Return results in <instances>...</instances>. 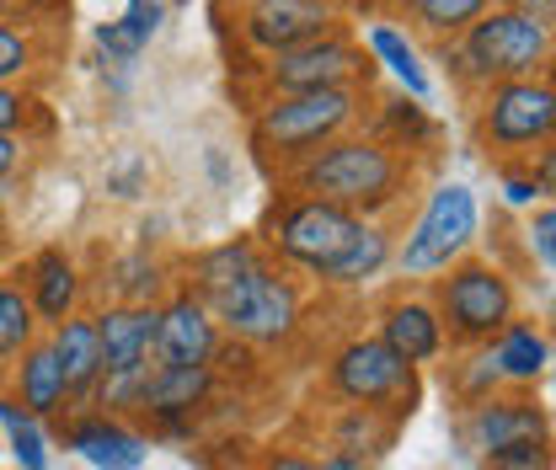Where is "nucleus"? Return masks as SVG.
Wrapping results in <instances>:
<instances>
[{
  "instance_id": "58836bf2",
  "label": "nucleus",
  "mask_w": 556,
  "mask_h": 470,
  "mask_svg": "<svg viewBox=\"0 0 556 470\" xmlns=\"http://www.w3.org/2000/svg\"><path fill=\"white\" fill-rule=\"evenodd\" d=\"M27 166V139L22 135H0V188L16 182V172Z\"/></svg>"
},
{
  "instance_id": "37998d69",
  "label": "nucleus",
  "mask_w": 556,
  "mask_h": 470,
  "mask_svg": "<svg viewBox=\"0 0 556 470\" xmlns=\"http://www.w3.org/2000/svg\"><path fill=\"white\" fill-rule=\"evenodd\" d=\"M0 246H5V219H0Z\"/></svg>"
},
{
  "instance_id": "6ab92c4d",
  "label": "nucleus",
  "mask_w": 556,
  "mask_h": 470,
  "mask_svg": "<svg viewBox=\"0 0 556 470\" xmlns=\"http://www.w3.org/2000/svg\"><path fill=\"white\" fill-rule=\"evenodd\" d=\"M49 336V347H54V358H60V369H65V396H70V411H86L91 396H97V385H102V336H97V316L91 310H80V316H70L60 321Z\"/></svg>"
},
{
  "instance_id": "a878e982",
  "label": "nucleus",
  "mask_w": 556,
  "mask_h": 470,
  "mask_svg": "<svg viewBox=\"0 0 556 470\" xmlns=\"http://www.w3.org/2000/svg\"><path fill=\"white\" fill-rule=\"evenodd\" d=\"M364 43H369V60L391 69V75H396V86H402L413 102H422V97L433 91V75H428L422 54H417V43L402 33V27H391V22H369Z\"/></svg>"
},
{
  "instance_id": "2eb2a0df",
  "label": "nucleus",
  "mask_w": 556,
  "mask_h": 470,
  "mask_svg": "<svg viewBox=\"0 0 556 470\" xmlns=\"http://www.w3.org/2000/svg\"><path fill=\"white\" fill-rule=\"evenodd\" d=\"M54 439L91 470H144V460H150L144 428H135L129 417H108V411H70V417H60Z\"/></svg>"
},
{
  "instance_id": "a19ab883",
  "label": "nucleus",
  "mask_w": 556,
  "mask_h": 470,
  "mask_svg": "<svg viewBox=\"0 0 556 470\" xmlns=\"http://www.w3.org/2000/svg\"><path fill=\"white\" fill-rule=\"evenodd\" d=\"M316 466H321V470H380V460H369V455H353V449H327V444H321Z\"/></svg>"
},
{
  "instance_id": "f257e3e1",
  "label": "nucleus",
  "mask_w": 556,
  "mask_h": 470,
  "mask_svg": "<svg viewBox=\"0 0 556 470\" xmlns=\"http://www.w3.org/2000/svg\"><path fill=\"white\" fill-rule=\"evenodd\" d=\"M413 177L417 172L407 161V150H396L391 139L343 135L332 144H321L316 155H305L300 166H289L278 182H283V193L338 203V208L358 214V219H386V214H396L407 203Z\"/></svg>"
},
{
  "instance_id": "a211bd4d",
  "label": "nucleus",
  "mask_w": 556,
  "mask_h": 470,
  "mask_svg": "<svg viewBox=\"0 0 556 470\" xmlns=\"http://www.w3.org/2000/svg\"><path fill=\"white\" fill-rule=\"evenodd\" d=\"M97 336H102V374L113 369H150L155 364V332L161 305H97Z\"/></svg>"
},
{
  "instance_id": "412c9836",
  "label": "nucleus",
  "mask_w": 556,
  "mask_h": 470,
  "mask_svg": "<svg viewBox=\"0 0 556 470\" xmlns=\"http://www.w3.org/2000/svg\"><path fill=\"white\" fill-rule=\"evenodd\" d=\"M391 268H396V230L386 219H364L358 236L316 272V283L321 289H369L375 278H386Z\"/></svg>"
},
{
  "instance_id": "6e6552de",
  "label": "nucleus",
  "mask_w": 556,
  "mask_h": 470,
  "mask_svg": "<svg viewBox=\"0 0 556 470\" xmlns=\"http://www.w3.org/2000/svg\"><path fill=\"white\" fill-rule=\"evenodd\" d=\"M477 139L497 161H530L556 139V80H497L477 102Z\"/></svg>"
},
{
  "instance_id": "c756f323",
  "label": "nucleus",
  "mask_w": 556,
  "mask_h": 470,
  "mask_svg": "<svg viewBox=\"0 0 556 470\" xmlns=\"http://www.w3.org/2000/svg\"><path fill=\"white\" fill-rule=\"evenodd\" d=\"M486 11H492V0H417L413 5L417 27L433 33V38H460V33H471Z\"/></svg>"
},
{
  "instance_id": "aec40b11",
  "label": "nucleus",
  "mask_w": 556,
  "mask_h": 470,
  "mask_svg": "<svg viewBox=\"0 0 556 470\" xmlns=\"http://www.w3.org/2000/svg\"><path fill=\"white\" fill-rule=\"evenodd\" d=\"M0 391L22 406L27 417H38V422H60V417H70L65 369H60V358H54L49 336H38V342L22 353V364L5 374V385H0Z\"/></svg>"
},
{
  "instance_id": "ddd939ff",
  "label": "nucleus",
  "mask_w": 556,
  "mask_h": 470,
  "mask_svg": "<svg viewBox=\"0 0 556 470\" xmlns=\"http://www.w3.org/2000/svg\"><path fill=\"white\" fill-rule=\"evenodd\" d=\"M460 444L482 460V455H497V449H514V444H546L552 439V417L546 406L535 402L530 391H497L486 402H471L455 422Z\"/></svg>"
},
{
  "instance_id": "0eeeda50",
  "label": "nucleus",
  "mask_w": 556,
  "mask_h": 470,
  "mask_svg": "<svg viewBox=\"0 0 556 470\" xmlns=\"http://www.w3.org/2000/svg\"><path fill=\"white\" fill-rule=\"evenodd\" d=\"M477 236H482L477 193L466 182H439V188H428L417 219L396 241V268H402V278H439L460 257H471Z\"/></svg>"
},
{
  "instance_id": "72a5a7b5",
  "label": "nucleus",
  "mask_w": 556,
  "mask_h": 470,
  "mask_svg": "<svg viewBox=\"0 0 556 470\" xmlns=\"http://www.w3.org/2000/svg\"><path fill=\"white\" fill-rule=\"evenodd\" d=\"M477 470H556V444H514V449H497V455H482Z\"/></svg>"
},
{
  "instance_id": "f3484780",
  "label": "nucleus",
  "mask_w": 556,
  "mask_h": 470,
  "mask_svg": "<svg viewBox=\"0 0 556 470\" xmlns=\"http://www.w3.org/2000/svg\"><path fill=\"white\" fill-rule=\"evenodd\" d=\"M219 321L208 310V300H199L188 283H177L166 300H161V332H155V364H193L208 369L214 353H219Z\"/></svg>"
},
{
  "instance_id": "393cba45",
  "label": "nucleus",
  "mask_w": 556,
  "mask_h": 470,
  "mask_svg": "<svg viewBox=\"0 0 556 470\" xmlns=\"http://www.w3.org/2000/svg\"><path fill=\"white\" fill-rule=\"evenodd\" d=\"M161 22H166V0H129V11H124L118 22H102V27H97L102 60L129 69L139 54H144V43L161 33Z\"/></svg>"
},
{
  "instance_id": "bb28decb",
  "label": "nucleus",
  "mask_w": 556,
  "mask_h": 470,
  "mask_svg": "<svg viewBox=\"0 0 556 470\" xmlns=\"http://www.w3.org/2000/svg\"><path fill=\"white\" fill-rule=\"evenodd\" d=\"M38 336H43V327H38V316L27 305V289L16 283V272H0V385H5V374L22 364V353Z\"/></svg>"
},
{
  "instance_id": "4c0bfd02",
  "label": "nucleus",
  "mask_w": 556,
  "mask_h": 470,
  "mask_svg": "<svg viewBox=\"0 0 556 470\" xmlns=\"http://www.w3.org/2000/svg\"><path fill=\"white\" fill-rule=\"evenodd\" d=\"M108 188H113L118 199H139V188H144V161H139V155H124V161L108 172Z\"/></svg>"
},
{
  "instance_id": "c85d7f7f",
  "label": "nucleus",
  "mask_w": 556,
  "mask_h": 470,
  "mask_svg": "<svg viewBox=\"0 0 556 470\" xmlns=\"http://www.w3.org/2000/svg\"><path fill=\"white\" fill-rule=\"evenodd\" d=\"M0 428H5V449H11V466L16 470H49L54 466V433H49V422L27 417L5 391H0Z\"/></svg>"
},
{
  "instance_id": "7ed1b4c3",
  "label": "nucleus",
  "mask_w": 556,
  "mask_h": 470,
  "mask_svg": "<svg viewBox=\"0 0 556 470\" xmlns=\"http://www.w3.org/2000/svg\"><path fill=\"white\" fill-rule=\"evenodd\" d=\"M556 54V33L546 22H535L530 11L519 5H492L482 22L460 38H450L439 49L444 69L471 86V91H486L497 80H525V75H541Z\"/></svg>"
},
{
  "instance_id": "7c9ffc66",
  "label": "nucleus",
  "mask_w": 556,
  "mask_h": 470,
  "mask_svg": "<svg viewBox=\"0 0 556 470\" xmlns=\"http://www.w3.org/2000/svg\"><path fill=\"white\" fill-rule=\"evenodd\" d=\"M38 69V43L27 27L0 22V86H27V75Z\"/></svg>"
},
{
  "instance_id": "20e7f679",
  "label": "nucleus",
  "mask_w": 556,
  "mask_h": 470,
  "mask_svg": "<svg viewBox=\"0 0 556 470\" xmlns=\"http://www.w3.org/2000/svg\"><path fill=\"white\" fill-rule=\"evenodd\" d=\"M208 310H214V321H219L225 336L247 342L252 353H278L305 327V283L283 263L263 257L236 289H225Z\"/></svg>"
},
{
  "instance_id": "39448f33",
  "label": "nucleus",
  "mask_w": 556,
  "mask_h": 470,
  "mask_svg": "<svg viewBox=\"0 0 556 470\" xmlns=\"http://www.w3.org/2000/svg\"><path fill=\"white\" fill-rule=\"evenodd\" d=\"M428 300H433V310L444 321L450 347H460V353H477L503 327L519 321V289H514V278L497 268V263H486V257H460L450 272H439Z\"/></svg>"
},
{
  "instance_id": "c9c22d12",
  "label": "nucleus",
  "mask_w": 556,
  "mask_h": 470,
  "mask_svg": "<svg viewBox=\"0 0 556 470\" xmlns=\"http://www.w3.org/2000/svg\"><path fill=\"white\" fill-rule=\"evenodd\" d=\"M525 246H530V257H535L541 268L556 272V203H541V208H530V225H525Z\"/></svg>"
},
{
  "instance_id": "79ce46f5",
  "label": "nucleus",
  "mask_w": 556,
  "mask_h": 470,
  "mask_svg": "<svg viewBox=\"0 0 556 470\" xmlns=\"http://www.w3.org/2000/svg\"><path fill=\"white\" fill-rule=\"evenodd\" d=\"M546 374H552V385H556V353H552V369H546Z\"/></svg>"
},
{
  "instance_id": "f03ea898",
  "label": "nucleus",
  "mask_w": 556,
  "mask_h": 470,
  "mask_svg": "<svg viewBox=\"0 0 556 470\" xmlns=\"http://www.w3.org/2000/svg\"><path fill=\"white\" fill-rule=\"evenodd\" d=\"M369 86H332V91H289L268 97L252 113V150L263 166H274L278 177L289 166H300L305 155H316L321 144L343 135H358Z\"/></svg>"
},
{
  "instance_id": "b1692460",
  "label": "nucleus",
  "mask_w": 556,
  "mask_h": 470,
  "mask_svg": "<svg viewBox=\"0 0 556 470\" xmlns=\"http://www.w3.org/2000/svg\"><path fill=\"white\" fill-rule=\"evenodd\" d=\"M177 289L172 268L150 252V246H135V252H118L108 263V305H161L166 294Z\"/></svg>"
},
{
  "instance_id": "9d476101",
  "label": "nucleus",
  "mask_w": 556,
  "mask_h": 470,
  "mask_svg": "<svg viewBox=\"0 0 556 470\" xmlns=\"http://www.w3.org/2000/svg\"><path fill=\"white\" fill-rule=\"evenodd\" d=\"M369 65L358 38L348 27H332L300 49H283L274 60H263V86L268 97H289V91H332V86H369Z\"/></svg>"
},
{
  "instance_id": "dca6fc26",
  "label": "nucleus",
  "mask_w": 556,
  "mask_h": 470,
  "mask_svg": "<svg viewBox=\"0 0 556 470\" xmlns=\"http://www.w3.org/2000/svg\"><path fill=\"white\" fill-rule=\"evenodd\" d=\"M375 336H380L396 358H407L413 369H428V364H439V358L450 353V336H444V321H439L433 300L417 294V289H396V294L380 300Z\"/></svg>"
},
{
  "instance_id": "e433bc0d",
  "label": "nucleus",
  "mask_w": 556,
  "mask_h": 470,
  "mask_svg": "<svg viewBox=\"0 0 556 470\" xmlns=\"http://www.w3.org/2000/svg\"><path fill=\"white\" fill-rule=\"evenodd\" d=\"M252 470H321V466H316V455H305L300 444H268V449H257Z\"/></svg>"
},
{
  "instance_id": "1a4fd4ad",
  "label": "nucleus",
  "mask_w": 556,
  "mask_h": 470,
  "mask_svg": "<svg viewBox=\"0 0 556 470\" xmlns=\"http://www.w3.org/2000/svg\"><path fill=\"white\" fill-rule=\"evenodd\" d=\"M358 214H348L338 203H321V199H300V193H283V199L268 208V219H263V230H257V241H263V252L283 263V268L294 272H316L327 268L338 252H343L348 241L358 236Z\"/></svg>"
},
{
  "instance_id": "5701e85b",
  "label": "nucleus",
  "mask_w": 556,
  "mask_h": 470,
  "mask_svg": "<svg viewBox=\"0 0 556 470\" xmlns=\"http://www.w3.org/2000/svg\"><path fill=\"white\" fill-rule=\"evenodd\" d=\"M263 257H268V252H263V241H257V236H225V241H214V246H204V252H193L177 283H188L199 300L214 305L225 289H236V283L257 268Z\"/></svg>"
},
{
  "instance_id": "ea45409f",
  "label": "nucleus",
  "mask_w": 556,
  "mask_h": 470,
  "mask_svg": "<svg viewBox=\"0 0 556 470\" xmlns=\"http://www.w3.org/2000/svg\"><path fill=\"white\" fill-rule=\"evenodd\" d=\"M530 172H535V182H541V199L556 203V139L541 155H530Z\"/></svg>"
},
{
  "instance_id": "f8f14e48",
  "label": "nucleus",
  "mask_w": 556,
  "mask_h": 470,
  "mask_svg": "<svg viewBox=\"0 0 556 470\" xmlns=\"http://www.w3.org/2000/svg\"><path fill=\"white\" fill-rule=\"evenodd\" d=\"M343 27L332 0H241L236 5V33L252 54L274 60L283 49H300L321 33Z\"/></svg>"
},
{
  "instance_id": "423d86ee",
  "label": "nucleus",
  "mask_w": 556,
  "mask_h": 470,
  "mask_svg": "<svg viewBox=\"0 0 556 470\" xmlns=\"http://www.w3.org/2000/svg\"><path fill=\"white\" fill-rule=\"evenodd\" d=\"M327 391L343 406L386 411L391 422H407L422 402V380L407 358H396L375 332H358L332 347L327 358Z\"/></svg>"
},
{
  "instance_id": "9b49d317",
  "label": "nucleus",
  "mask_w": 556,
  "mask_h": 470,
  "mask_svg": "<svg viewBox=\"0 0 556 470\" xmlns=\"http://www.w3.org/2000/svg\"><path fill=\"white\" fill-rule=\"evenodd\" d=\"M219 396L214 369H193V364H150L144 391H139V422L144 439H199V417Z\"/></svg>"
},
{
  "instance_id": "4468645a",
  "label": "nucleus",
  "mask_w": 556,
  "mask_h": 470,
  "mask_svg": "<svg viewBox=\"0 0 556 470\" xmlns=\"http://www.w3.org/2000/svg\"><path fill=\"white\" fill-rule=\"evenodd\" d=\"M16 283L27 289V305H33V316H38L43 332H54L70 316H80L86 310V289H91V278H86L80 257L70 246H38L16 268Z\"/></svg>"
},
{
  "instance_id": "2f4dec72",
  "label": "nucleus",
  "mask_w": 556,
  "mask_h": 470,
  "mask_svg": "<svg viewBox=\"0 0 556 470\" xmlns=\"http://www.w3.org/2000/svg\"><path fill=\"white\" fill-rule=\"evenodd\" d=\"M33 124H38L43 135L54 129V124H49V113H43V102H38L27 86H0V135H22L27 139Z\"/></svg>"
},
{
  "instance_id": "473e14b6",
  "label": "nucleus",
  "mask_w": 556,
  "mask_h": 470,
  "mask_svg": "<svg viewBox=\"0 0 556 470\" xmlns=\"http://www.w3.org/2000/svg\"><path fill=\"white\" fill-rule=\"evenodd\" d=\"M497 391H503V380H497V369H492L486 347L466 353V364H455V396H460V406L486 402V396H497Z\"/></svg>"
},
{
  "instance_id": "cd10ccee",
  "label": "nucleus",
  "mask_w": 556,
  "mask_h": 470,
  "mask_svg": "<svg viewBox=\"0 0 556 470\" xmlns=\"http://www.w3.org/2000/svg\"><path fill=\"white\" fill-rule=\"evenodd\" d=\"M396 428L386 411H364V406H343L332 422H327V449H353V455H369V460H386V449L396 444Z\"/></svg>"
},
{
  "instance_id": "4be33fe9",
  "label": "nucleus",
  "mask_w": 556,
  "mask_h": 470,
  "mask_svg": "<svg viewBox=\"0 0 556 470\" xmlns=\"http://www.w3.org/2000/svg\"><path fill=\"white\" fill-rule=\"evenodd\" d=\"M552 353L556 342L546 336V327L525 321V316L486 342V358H492L503 391H535V380H546V369H552Z\"/></svg>"
},
{
  "instance_id": "f704fd0d",
  "label": "nucleus",
  "mask_w": 556,
  "mask_h": 470,
  "mask_svg": "<svg viewBox=\"0 0 556 470\" xmlns=\"http://www.w3.org/2000/svg\"><path fill=\"white\" fill-rule=\"evenodd\" d=\"M497 182H503V203L508 208H541V182L530 172V161H503L497 166Z\"/></svg>"
}]
</instances>
